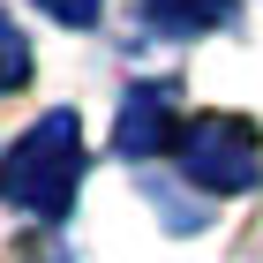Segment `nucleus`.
Segmentation results:
<instances>
[{
  "mask_svg": "<svg viewBox=\"0 0 263 263\" xmlns=\"http://www.w3.org/2000/svg\"><path fill=\"white\" fill-rule=\"evenodd\" d=\"M181 165L203 188H248L256 181V128L233 121V113H203L181 136Z\"/></svg>",
  "mask_w": 263,
  "mask_h": 263,
  "instance_id": "f03ea898",
  "label": "nucleus"
},
{
  "mask_svg": "<svg viewBox=\"0 0 263 263\" xmlns=\"http://www.w3.org/2000/svg\"><path fill=\"white\" fill-rule=\"evenodd\" d=\"M23 68H30V53H23V38L0 23V83H23Z\"/></svg>",
  "mask_w": 263,
  "mask_h": 263,
  "instance_id": "7ed1b4c3",
  "label": "nucleus"
},
{
  "mask_svg": "<svg viewBox=\"0 0 263 263\" xmlns=\"http://www.w3.org/2000/svg\"><path fill=\"white\" fill-rule=\"evenodd\" d=\"M45 8H53L61 23H90V15H98V0H45Z\"/></svg>",
  "mask_w": 263,
  "mask_h": 263,
  "instance_id": "20e7f679",
  "label": "nucleus"
},
{
  "mask_svg": "<svg viewBox=\"0 0 263 263\" xmlns=\"http://www.w3.org/2000/svg\"><path fill=\"white\" fill-rule=\"evenodd\" d=\"M165 8H173V15H181V23H203V15H218L226 0H165Z\"/></svg>",
  "mask_w": 263,
  "mask_h": 263,
  "instance_id": "39448f33",
  "label": "nucleus"
},
{
  "mask_svg": "<svg viewBox=\"0 0 263 263\" xmlns=\"http://www.w3.org/2000/svg\"><path fill=\"white\" fill-rule=\"evenodd\" d=\"M83 173V151H76V113H53V121L38 128V136H23V151L8 165H0V188L15 203H30V211H61L68 188H76Z\"/></svg>",
  "mask_w": 263,
  "mask_h": 263,
  "instance_id": "f257e3e1",
  "label": "nucleus"
}]
</instances>
